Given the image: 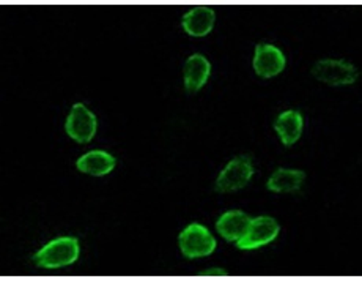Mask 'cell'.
I'll list each match as a JSON object with an SVG mask.
<instances>
[{
	"mask_svg": "<svg viewBox=\"0 0 362 284\" xmlns=\"http://www.w3.org/2000/svg\"><path fill=\"white\" fill-rule=\"evenodd\" d=\"M313 78L329 86L353 84L358 79V70L345 60H320L312 68Z\"/></svg>",
	"mask_w": 362,
	"mask_h": 284,
	"instance_id": "obj_4",
	"label": "cell"
},
{
	"mask_svg": "<svg viewBox=\"0 0 362 284\" xmlns=\"http://www.w3.org/2000/svg\"><path fill=\"white\" fill-rule=\"evenodd\" d=\"M65 128L69 137H73L76 142L87 144L93 140L96 133V117L92 110H88L86 106L78 103L69 113Z\"/></svg>",
	"mask_w": 362,
	"mask_h": 284,
	"instance_id": "obj_6",
	"label": "cell"
},
{
	"mask_svg": "<svg viewBox=\"0 0 362 284\" xmlns=\"http://www.w3.org/2000/svg\"><path fill=\"white\" fill-rule=\"evenodd\" d=\"M255 73L260 78H273L285 68V57L279 47L273 45H259L255 47L254 57Z\"/></svg>",
	"mask_w": 362,
	"mask_h": 284,
	"instance_id": "obj_7",
	"label": "cell"
},
{
	"mask_svg": "<svg viewBox=\"0 0 362 284\" xmlns=\"http://www.w3.org/2000/svg\"><path fill=\"white\" fill-rule=\"evenodd\" d=\"M214 11L208 6H196L183 18V29L192 37H205L214 25Z\"/></svg>",
	"mask_w": 362,
	"mask_h": 284,
	"instance_id": "obj_10",
	"label": "cell"
},
{
	"mask_svg": "<svg viewBox=\"0 0 362 284\" xmlns=\"http://www.w3.org/2000/svg\"><path fill=\"white\" fill-rule=\"evenodd\" d=\"M303 125V115L299 114L298 110H287V113L279 115V119L274 123V128L282 142L285 145H291L299 140V136H301Z\"/></svg>",
	"mask_w": 362,
	"mask_h": 284,
	"instance_id": "obj_12",
	"label": "cell"
},
{
	"mask_svg": "<svg viewBox=\"0 0 362 284\" xmlns=\"http://www.w3.org/2000/svg\"><path fill=\"white\" fill-rule=\"evenodd\" d=\"M305 172L295 169H277L268 180V190L274 193H293L301 188Z\"/></svg>",
	"mask_w": 362,
	"mask_h": 284,
	"instance_id": "obj_13",
	"label": "cell"
},
{
	"mask_svg": "<svg viewBox=\"0 0 362 284\" xmlns=\"http://www.w3.org/2000/svg\"><path fill=\"white\" fill-rule=\"evenodd\" d=\"M279 234V223L274 218L260 217L250 220L247 232L238 240L240 249H255L273 242Z\"/></svg>",
	"mask_w": 362,
	"mask_h": 284,
	"instance_id": "obj_5",
	"label": "cell"
},
{
	"mask_svg": "<svg viewBox=\"0 0 362 284\" xmlns=\"http://www.w3.org/2000/svg\"><path fill=\"white\" fill-rule=\"evenodd\" d=\"M180 248L186 258H204L214 251L216 240L205 226L194 223L181 232Z\"/></svg>",
	"mask_w": 362,
	"mask_h": 284,
	"instance_id": "obj_3",
	"label": "cell"
},
{
	"mask_svg": "<svg viewBox=\"0 0 362 284\" xmlns=\"http://www.w3.org/2000/svg\"><path fill=\"white\" fill-rule=\"evenodd\" d=\"M79 256V242L74 237H59L33 256L35 264L45 268H60L73 264Z\"/></svg>",
	"mask_w": 362,
	"mask_h": 284,
	"instance_id": "obj_1",
	"label": "cell"
},
{
	"mask_svg": "<svg viewBox=\"0 0 362 284\" xmlns=\"http://www.w3.org/2000/svg\"><path fill=\"white\" fill-rule=\"evenodd\" d=\"M210 62L204 55L194 54L186 60L185 65V87L189 93L197 92L205 86V82L210 76Z\"/></svg>",
	"mask_w": 362,
	"mask_h": 284,
	"instance_id": "obj_8",
	"label": "cell"
},
{
	"mask_svg": "<svg viewBox=\"0 0 362 284\" xmlns=\"http://www.w3.org/2000/svg\"><path fill=\"white\" fill-rule=\"evenodd\" d=\"M249 225H250V218L245 212L232 210L222 215L216 227H218L219 234L226 240L238 242L243 235L247 232Z\"/></svg>",
	"mask_w": 362,
	"mask_h": 284,
	"instance_id": "obj_9",
	"label": "cell"
},
{
	"mask_svg": "<svg viewBox=\"0 0 362 284\" xmlns=\"http://www.w3.org/2000/svg\"><path fill=\"white\" fill-rule=\"evenodd\" d=\"M115 168V158L103 150L88 152L78 160V169L90 176H106Z\"/></svg>",
	"mask_w": 362,
	"mask_h": 284,
	"instance_id": "obj_11",
	"label": "cell"
},
{
	"mask_svg": "<svg viewBox=\"0 0 362 284\" xmlns=\"http://www.w3.org/2000/svg\"><path fill=\"white\" fill-rule=\"evenodd\" d=\"M202 276H226L227 272L222 268H211V270H205V272L200 273Z\"/></svg>",
	"mask_w": 362,
	"mask_h": 284,
	"instance_id": "obj_14",
	"label": "cell"
},
{
	"mask_svg": "<svg viewBox=\"0 0 362 284\" xmlns=\"http://www.w3.org/2000/svg\"><path fill=\"white\" fill-rule=\"evenodd\" d=\"M252 176H254L252 160H250V157L241 155L228 163L226 166V169L221 172L214 190L218 193H230V191L241 190L249 183V180Z\"/></svg>",
	"mask_w": 362,
	"mask_h": 284,
	"instance_id": "obj_2",
	"label": "cell"
}]
</instances>
